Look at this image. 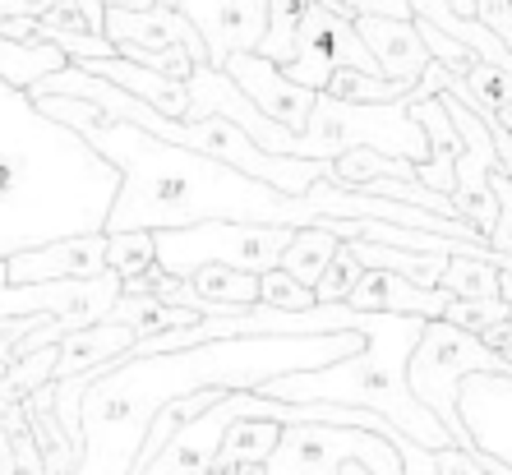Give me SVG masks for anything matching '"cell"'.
Returning a JSON list of instances; mask_svg holds the SVG:
<instances>
[{
    "mask_svg": "<svg viewBox=\"0 0 512 475\" xmlns=\"http://www.w3.org/2000/svg\"><path fill=\"white\" fill-rule=\"evenodd\" d=\"M37 111L93 148L102 162L116 171V199L107 208L102 236H120V231H176V226H199V222H250V226H328L333 222H393L411 226V231H429V236L466 240V245H489L476 226L453 222V217L425 213L411 203L374 199L360 190H337L333 180H314L305 194H282L263 180L245 176V171L213 162L190 148L162 143L153 134H143L139 125L107 116L102 107H88L79 97H28Z\"/></svg>",
    "mask_w": 512,
    "mask_h": 475,
    "instance_id": "cell-1",
    "label": "cell"
},
{
    "mask_svg": "<svg viewBox=\"0 0 512 475\" xmlns=\"http://www.w3.org/2000/svg\"><path fill=\"white\" fill-rule=\"evenodd\" d=\"M420 328L425 319L416 314H370V323L360 328L365 346L356 356L337 360V365L323 369H300V374H282V379H268L263 397L273 402H333V406H360V411H374L388 425H397L411 443H420L425 452L448 448V429L429 416L425 406L411 397L406 388V360L420 342Z\"/></svg>",
    "mask_w": 512,
    "mask_h": 475,
    "instance_id": "cell-2",
    "label": "cell"
},
{
    "mask_svg": "<svg viewBox=\"0 0 512 475\" xmlns=\"http://www.w3.org/2000/svg\"><path fill=\"white\" fill-rule=\"evenodd\" d=\"M508 369H512L508 356L494 351L485 337L466 333V328H453V323H443V319H425L416 351L406 360V388H411V397L425 406L429 416L448 429L453 448L471 452L480 462L476 443H471V434H466L462 420H457V388H462V379H471V374H508Z\"/></svg>",
    "mask_w": 512,
    "mask_h": 475,
    "instance_id": "cell-3",
    "label": "cell"
},
{
    "mask_svg": "<svg viewBox=\"0 0 512 475\" xmlns=\"http://www.w3.org/2000/svg\"><path fill=\"white\" fill-rule=\"evenodd\" d=\"M346 148H374V153L402 157V162H429V143L420 134V125L411 120L406 102L360 107V102H337V97L319 93L305 130L296 134L291 157H300V162H333Z\"/></svg>",
    "mask_w": 512,
    "mask_h": 475,
    "instance_id": "cell-4",
    "label": "cell"
},
{
    "mask_svg": "<svg viewBox=\"0 0 512 475\" xmlns=\"http://www.w3.org/2000/svg\"><path fill=\"white\" fill-rule=\"evenodd\" d=\"M291 236H296L291 226L199 222V226H176V231H153V254L162 273L185 277V282L203 263H222V268H236V273L263 277L277 268Z\"/></svg>",
    "mask_w": 512,
    "mask_h": 475,
    "instance_id": "cell-5",
    "label": "cell"
},
{
    "mask_svg": "<svg viewBox=\"0 0 512 475\" xmlns=\"http://www.w3.org/2000/svg\"><path fill=\"white\" fill-rule=\"evenodd\" d=\"M342 462H365L374 475H406L393 443L346 425H282L263 475H333Z\"/></svg>",
    "mask_w": 512,
    "mask_h": 475,
    "instance_id": "cell-6",
    "label": "cell"
},
{
    "mask_svg": "<svg viewBox=\"0 0 512 475\" xmlns=\"http://www.w3.org/2000/svg\"><path fill=\"white\" fill-rule=\"evenodd\" d=\"M333 70L379 74V65H374V56L365 51L356 24H351L342 10H328V5H314L310 0V10H305L300 33H296V51H291V60L282 65V74L291 84L310 88V93H323L328 79H333Z\"/></svg>",
    "mask_w": 512,
    "mask_h": 475,
    "instance_id": "cell-7",
    "label": "cell"
},
{
    "mask_svg": "<svg viewBox=\"0 0 512 475\" xmlns=\"http://www.w3.org/2000/svg\"><path fill=\"white\" fill-rule=\"evenodd\" d=\"M120 296V277H84V282H33L5 286L0 282V319H56L65 328H93L111 314Z\"/></svg>",
    "mask_w": 512,
    "mask_h": 475,
    "instance_id": "cell-8",
    "label": "cell"
},
{
    "mask_svg": "<svg viewBox=\"0 0 512 475\" xmlns=\"http://www.w3.org/2000/svg\"><path fill=\"white\" fill-rule=\"evenodd\" d=\"M443 111L453 120L457 139H462V153H457V185H453V208L466 226H476L480 236L489 240L494 231V217H499V203H494V190H489V176H494V143H489L485 120L471 107H462L453 93H439Z\"/></svg>",
    "mask_w": 512,
    "mask_h": 475,
    "instance_id": "cell-9",
    "label": "cell"
},
{
    "mask_svg": "<svg viewBox=\"0 0 512 475\" xmlns=\"http://www.w3.org/2000/svg\"><path fill=\"white\" fill-rule=\"evenodd\" d=\"M457 420L471 434L485 475H512V369L471 374L457 388Z\"/></svg>",
    "mask_w": 512,
    "mask_h": 475,
    "instance_id": "cell-10",
    "label": "cell"
},
{
    "mask_svg": "<svg viewBox=\"0 0 512 475\" xmlns=\"http://www.w3.org/2000/svg\"><path fill=\"white\" fill-rule=\"evenodd\" d=\"M185 93H190V116L185 120H203V116H222L231 120L236 130H245L254 143H259L263 153H277V157H291L296 148V134L282 130L277 120H268L259 107H254L250 97L240 93L231 84L227 70H213V65H194V74L185 79Z\"/></svg>",
    "mask_w": 512,
    "mask_h": 475,
    "instance_id": "cell-11",
    "label": "cell"
},
{
    "mask_svg": "<svg viewBox=\"0 0 512 475\" xmlns=\"http://www.w3.org/2000/svg\"><path fill=\"white\" fill-rule=\"evenodd\" d=\"M171 10L190 19L213 70H222L236 51H259L268 28V0H176Z\"/></svg>",
    "mask_w": 512,
    "mask_h": 475,
    "instance_id": "cell-12",
    "label": "cell"
},
{
    "mask_svg": "<svg viewBox=\"0 0 512 475\" xmlns=\"http://www.w3.org/2000/svg\"><path fill=\"white\" fill-rule=\"evenodd\" d=\"M107 273V236H60L33 250L5 254V286H33V282H84V277Z\"/></svg>",
    "mask_w": 512,
    "mask_h": 475,
    "instance_id": "cell-13",
    "label": "cell"
},
{
    "mask_svg": "<svg viewBox=\"0 0 512 475\" xmlns=\"http://www.w3.org/2000/svg\"><path fill=\"white\" fill-rule=\"evenodd\" d=\"M222 70L231 74V84L250 97V102L268 120H277V125H282V130H291V134L305 130V120H310V107H314V97H319V93L291 84V79L282 74V65L263 60L259 51H236V56H227V65H222Z\"/></svg>",
    "mask_w": 512,
    "mask_h": 475,
    "instance_id": "cell-14",
    "label": "cell"
},
{
    "mask_svg": "<svg viewBox=\"0 0 512 475\" xmlns=\"http://www.w3.org/2000/svg\"><path fill=\"white\" fill-rule=\"evenodd\" d=\"M236 416V402L231 392H222V402H213L203 416H194L185 429H176L167 439V448L157 452L153 462L143 466V475H208L213 471V457L222 448V434Z\"/></svg>",
    "mask_w": 512,
    "mask_h": 475,
    "instance_id": "cell-15",
    "label": "cell"
},
{
    "mask_svg": "<svg viewBox=\"0 0 512 475\" xmlns=\"http://www.w3.org/2000/svg\"><path fill=\"white\" fill-rule=\"evenodd\" d=\"M365 42V51L374 56L383 79H397V84H416L420 70L429 65V51L416 33V19H370V14H360L351 19Z\"/></svg>",
    "mask_w": 512,
    "mask_h": 475,
    "instance_id": "cell-16",
    "label": "cell"
},
{
    "mask_svg": "<svg viewBox=\"0 0 512 475\" xmlns=\"http://www.w3.org/2000/svg\"><path fill=\"white\" fill-rule=\"evenodd\" d=\"M342 305L360 309V314H416V319H443L448 296L434 291V286H416V282H406V277H397V273H383V268H365Z\"/></svg>",
    "mask_w": 512,
    "mask_h": 475,
    "instance_id": "cell-17",
    "label": "cell"
},
{
    "mask_svg": "<svg viewBox=\"0 0 512 475\" xmlns=\"http://www.w3.org/2000/svg\"><path fill=\"white\" fill-rule=\"evenodd\" d=\"M79 70L107 79V84H116L120 93L139 97V102H148L153 111H162V116H171V120L190 116V93H185L180 79H167V74H157V70H143V65H134V60H125V56L79 60Z\"/></svg>",
    "mask_w": 512,
    "mask_h": 475,
    "instance_id": "cell-18",
    "label": "cell"
},
{
    "mask_svg": "<svg viewBox=\"0 0 512 475\" xmlns=\"http://www.w3.org/2000/svg\"><path fill=\"white\" fill-rule=\"evenodd\" d=\"M134 346V333L125 328V323H93V328H74V333H65L56 342V374H51V383L60 379H74V374H88V369H116L120 356Z\"/></svg>",
    "mask_w": 512,
    "mask_h": 475,
    "instance_id": "cell-19",
    "label": "cell"
},
{
    "mask_svg": "<svg viewBox=\"0 0 512 475\" xmlns=\"http://www.w3.org/2000/svg\"><path fill=\"white\" fill-rule=\"evenodd\" d=\"M346 254L360 263V268H383V273H397L416 286H439L443 273V254H416V250H397V245H379V240H342Z\"/></svg>",
    "mask_w": 512,
    "mask_h": 475,
    "instance_id": "cell-20",
    "label": "cell"
},
{
    "mask_svg": "<svg viewBox=\"0 0 512 475\" xmlns=\"http://www.w3.org/2000/svg\"><path fill=\"white\" fill-rule=\"evenodd\" d=\"M277 439H282V425H273V420H231L227 434H222V448H217L213 466L217 471L263 466L268 457H273Z\"/></svg>",
    "mask_w": 512,
    "mask_h": 475,
    "instance_id": "cell-21",
    "label": "cell"
},
{
    "mask_svg": "<svg viewBox=\"0 0 512 475\" xmlns=\"http://www.w3.org/2000/svg\"><path fill=\"white\" fill-rule=\"evenodd\" d=\"M107 319L125 323L134 333V342H139V337L167 333V328H185V323H194L199 314H194V309H180V305H162V300H153V296H116Z\"/></svg>",
    "mask_w": 512,
    "mask_h": 475,
    "instance_id": "cell-22",
    "label": "cell"
},
{
    "mask_svg": "<svg viewBox=\"0 0 512 475\" xmlns=\"http://www.w3.org/2000/svg\"><path fill=\"white\" fill-rule=\"evenodd\" d=\"M337 254V236L333 231H323V226H300L296 236H291V245L282 250V259H277V268H282L286 277H296L300 286L319 282V273L328 268V259Z\"/></svg>",
    "mask_w": 512,
    "mask_h": 475,
    "instance_id": "cell-23",
    "label": "cell"
},
{
    "mask_svg": "<svg viewBox=\"0 0 512 475\" xmlns=\"http://www.w3.org/2000/svg\"><path fill=\"white\" fill-rule=\"evenodd\" d=\"M190 286H194V296L213 300V305H222L227 314L259 305V277L236 273V268H222V263H203V268H194Z\"/></svg>",
    "mask_w": 512,
    "mask_h": 475,
    "instance_id": "cell-24",
    "label": "cell"
},
{
    "mask_svg": "<svg viewBox=\"0 0 512 475\" xmlns=\"http://www.w3.org/2000/svg\"><path fill=\"white\" fill-rule=\"evenodd\" d=\"M434 291H443L448 300H485V296H499V268L485 259H462V254H453V259L443 263L439 273V286Z\"/></svg>",
    "mask_w": 512,
    "mask_h": 475,
    "instance_id": "cell-25",
    "label": "cell"
},
{
    "mask_svg": "<svg viewBox=\"0 0 512 475\" xmlns=\"http://www.w3.org/2000/svg\"><path fill=\"white\" fill-rule=\"evenodd\" d=\"M328 97L337 102H360V107H379V102H402L411 93V84H397V79H383V74H360V70H333Z\"/></svg>",
    "mask_w": 512,
    "mask_h": 475,
    "instance_id": "cell-26",
    "label": "cell"
},
{
    "mask_svg": "<svg viewBox=\"0 0 512 475\" xmlns=\"http://www.w3.org/2000/svg\"><path fill=\"white\" fill-rule=\"evenodd\" d=\"M305 10H310V0H268V28H263V42H259L263 60H273V65L291 60Z\"/></svg>",
    "mask_w": 512,
    "mask_h": 475,
    "instance_id": "cell-27",
    "label": "cell"
},
{
    "mask_svg": "<svg viewBox=\"0 0 512 475\" xmlns=\"http://www.w3.org/2000/svg\"><path fill=\"white\" fill-rule=\"evenodd\" d=\"M51 374H56V346H42L33 356H19L0 374V402H24L28 392L51 383Z\"/></svg>",
    "mask_w": 512,
    "mask_h": 475,
    "instance_id": "cell-28",
    "label": "cell"
},
{
    "mask_svg": "<svg viewBox=\"0 0 512 475\" xmlns=\"http://www.w3.org/2000/svg\"><path fill=\"white\" fill-rule=\"evenodd\" d=\"M157 263L153 254V231H120L107 236V273H116L120 282H134Z\"/></svg>",
    "mask_w": 512,
    "mask_h": 475,
    "instance_id": "cell-29",
    "label": "cell"
},
{
    "mask_svg": "<svg viewBox=\"0 0 512 475\" xmlns=\"http://www.w3.org/2000/svg\"><path fill=\"white\" fill-rule=\"evenodd\" d=\"M508 319H512V309L503 305L499 296H485V300H448V305H443V323L466 328V333H476V337L503 328Z\"/></svg>",
    "mask_w": 512,
    "mask_h": 475,
    "instance_id": "cell-30",
    "label": "cell"
},
{
    "mask_svg": "<svg viewBox=\"0 0 512 475\" xmlns=\"http://www.w3.org/2000/svg\"><path fill=\"white\" fill-rule=\"evenodd\" d=\"M360 273H365V268H360V263L346 254L342 240H337V254L328 259V268L319 273V282H314V300H319V305H342V300L351 296V286L360 282Z\"/></svg>",
    "mask_w": 512,
    "mask_h": 475,
    "instance_id": "cell-31",
    "label": "cell"
},
{
    "mask_svg": "<svg viewBox=\"0 0 512 475\" xmlns=\"http://www.w3.org/2000/svg\"><path fill=\"white\" fill-rule=\"evenodd\" d=\"M259 305L296 314V309H310V305H319V300H314L310 286H300L296 277H286L282 268H273V273H263V277H259Z\"/></svg>",
    "mask_w": 512,
    "mask_h": 475,
    "instance_id": "cell-32",
    "label": "cell"
},
{
    "mask_svg": "<svg viewBox=\"0 0 512 475\" xmlns=\"http://www.w3.org/2000/svg\"><path fill=\"white\" fill-rule=\"evenodd\" d=\"M489 190H494V203H499V217H494V231H489V250L508 254V259H512V180L494 167Z\"/></svg>",
    "mask_w": 512,
    "mask_h": 475,
    "instance_id": "cell-33",
    "label": "cell"
},
{
    "mask_svg": "<svg viewBox=\"0 0 512 475\" xmlns=\"http://www.w3.org/2000/svg\"><path fill=\"white\" fill-rule=\"evenodd\" d=\"M342 10L351 19H360V14H370V19H416L411 0H342Z\"/></svg>",
    "mask_w": 512,
    "mask_h": 475,
    "instance_id": "cell-34",
    "label": "cell"
},
{
    "mask_svg": "<svg viewBox=\"0 0 512 475\" xmlns=\"http://www.w3.org/2000/svg\"><path fill=\"white\" fill-rule=\"evenodd\" d=\"M434 475H485L480 471V462L471 457V452H462V448H439L434 452Z\"/></svg>",
    "mask_w": 512,
    "mask_h": 475,
    "instance_id": "cell-35",
    "label": "cell"
},
{
    "mask_svg": "<svg viewBox=\"0 0 512 475\" xmlns=\"http://www.w3.org/2000/svg\"><path fill=\"white\" fill-rule=\"evenodd\" d=\"M60 0H0V19H42Z\"/></svg>",
    "mask_w": 512,
    "mask_h": 475,
    "instance_id": "cell-36",
    "label": "cell"
},
{
    "mask_svg": "<svg viewBox=\"0 0 512 475\" xmlns=\"http://www.w3.org/2000/svg\"><path fill=\"white\" fill-rule=\"evenodd\" d=\"M0 37H10V42H42L37 37V19H0Z\"/></svg>",
    "mask_w": 512,
    "mask_h": 475,
    "instance_id": "cell-37",
    "label": "cell"
},
{
    "mask_svg": "<svg viewBox=\"0 0 512 475\" xmlns=\"http://www.w3.org/2000/svg\"><path fill=\"white\" fill-rule=\"evenodd\" d=\"M333 475H374V471H370V466H365V462H342Z\"/></svg>",
    "mask_w": 512,
    "mask_h": 475,
    "instance_id": "cell-38",
    "label": "cell"
},
{
    "mask_svg": "<svg viewBox=\"0 0 512 475\" xmlns=\"http://www.w3.org/2000/svg\"><path fill=\"white\" fill-rule=\"evenodd\" d=\"M499 300L512 309V273H499Z\"/></svg>",
    "mask_w": 512,
    "mask_h": 475,
    "instance_id": "cell-39",
    "label": "cell"
},
{
    "mask_svg": "<svg viewBox=\"0 0 512 475\" xmlns=\"http://www.w3.org/2000/svg\"><path fill=\"white\" fill-rule=\"evenodd\" d=\"M448 5H453L462 19H476V0H448Z\"/></svg>",
    "mask_w": 512,
    "mask_h": 475,
    "instance_id": "cell-40",
    "label": "cell"
},
{
    "mask_svg": "<svg viewBox=\"0 0 512 475\" xmlns=\"http://www.w3.org/2000/svg\"><path fill=\"white\" fill-rule=\"evenodd\" d=\"M208 475H236V471H217V466H213V471H208Z\"/></svg>",
    "mask_w": 512,
    "mask_h": 475,
    "instance_id": "cell-41",
    "label": "cell"
},
{
    "mask_svg": "<svg viewBox=\"0 0 512 475\" xmlns=\"http://www.w3.org/2000/svg\"><path fill=\"white\" fill-rule=\"evenodd\" d=\"M0 282H5V259H0Z\"/></svg>",
    "mask_w": 512,
    "mask_h": 475,
    "instance_id": "cell-42",
    "label": "cell"
},
{
    "mask_svg": "<svg viewBox=\"0 0 512 475\" xmlns=\"http://www.w3.org/2000/svg\"><path fill=\"white\" fill-rule=\"evenodd\" d=\"M503 356H508V365H512V346H508V351H503Z\"/></svg>",
    "mask_w": 512,
    "mask_h": 475,
    "instance_id": "cell-43",
    "label": "cell"
},
{
    "mask_svg": "<svg viewBox=\"0 0 512 475\" xmlns=\"http://www.w3.org/2000/svg\"><path fill=\"white\" fill-rule=\"evenodd\" d=\"M157 5H176V0H157Z\"/></svg>",
    "mask_w": 512,
    "mask_h": 475,
    "instance_id": "cell-44",
    "label": "cell"
}]
</instances>
